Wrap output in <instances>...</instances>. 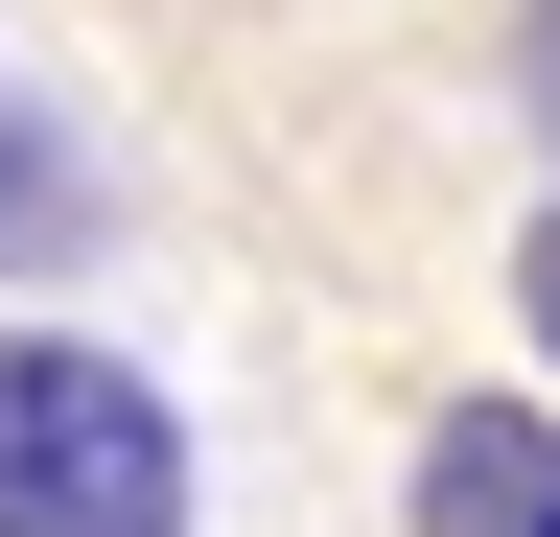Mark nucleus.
<instances>
[{"mask_svg": "<svg viewBox=\"0 0 560 537\" xmlns=\"http://www.w3.org/2000/svg\"><path fill=\"white\" fill-rule=\"evenodd\" d=\"M0 537H187V421L94 327H0Z\"/></svg>", "mask_w": 560, "mask_h": 537, "instance_id": "nucleus-1", "label": "nucleus"}, {"mask_svg": "<svg viewBox=\"0 0 560 537\" xmlns=\"http://www.w3.org/2000/svg\"><path fill=\"white\" fill-rule=\"evenodd\" d=\"M420 537H560V421H490L467 397V421L420 444Z\"/></svg>", "mask_w": 560, "mask_h": 537, "instance_id": "nucleus-2", "label": "nucleus"}, {"mask_svg": "<svg viewBox=\"0 0 560 537\" xmlns=\"http://www.w3.org/2000/svg\"><path fill=\"white\" fill-rule=\"evenodd\" d=\"M70 234H94V141L0 71V281H70Z\"/></svg>", "mask_w": 560, "mask_h": 537, "instance_id": "nucleus-3", "label": "nucleus"}, {"mask_svg": "<svg viewBox=\"0 0 560 537\" xmlns=\"http://www.w3.org/2000/svg\"><path fill=\"white\" fill-rule=\"evenodd\" d=\"M514 327L560 351V187H537V234H514Z\"/></svg>", "mask_w": 560, "mask_h": 537, "instance_id": "nucleus-4", "label": "nucleus"}]
</instances>
